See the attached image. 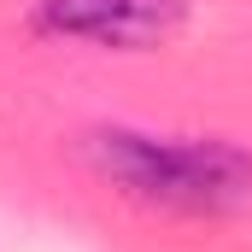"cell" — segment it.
I'll return each instance as SVG.
<instances>
[{
	"label": "cell",
	"mask_w": 252,
	"mask_h": 252,
	"mask_svg": "<svg viewBox=\"0 0 252 252\" xmlns=\"http://www.w3.org/2000/svg\"><path fill=\"white\" fill-rule=\"evenodd\" d=\"M88 164L141 205L188 211V217H229L252 205V153L229 141H170V135H135L100 129L82 141Z\"/></svg>",
	"instance_id": "6da1fadb"
},
{
	"label": "cell",
	"mask_w": 252,
	"mask_h": 252,
	"mask_svg": "<svg viewBox=\"0 0 252 252\" xmlns=\"http://www.w3.org/2000/svg\"><path fill=\"white\" fill-rule=\"evenodd\" d=\"M182 24H188V0H41L30 12V30L47 41H88L118 53L164 47Z\"/></svg>",
	"instance_id": "7a4b0ae2"
}]
</instances>
